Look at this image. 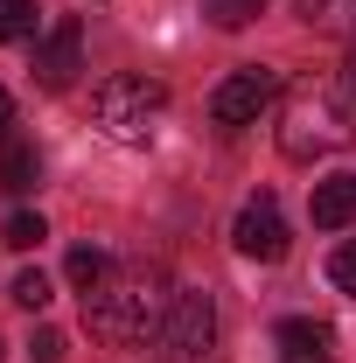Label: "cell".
Here are the masks:
<instances>
[{"label":"cell","instance_id":"1","mask_svg":"<svg viewBox=\"0 0 356 363\" xmlns=\"http://www.w3.org/2000/svg\"><path fill=\"white\" fill-rule=\"evenodd\" d=\"M175 308V286H168V272L147 266V259H112V272L98 279L84 294V328L98 342H119V350H133V342H154L161 335V321Z\"/></svg>","mask_w":356,"mask_h":363},{"label":"cell","instance_id":"2","mask_svg":"<svg viewBox=\"0 0 356 363\" xmlns=\"http://www.w3.org/2000/svg\"><path fill=\"white\" fill-rule=\"evenodd\" d=\"M350 140H356V84L343 70L308 77V84L287 91V105H279V154H287V161L343 154Z\"/></svg>","mask_w":356,"mask_h":363},{"label":"cell","instance_id":"3","mask_svg":"<svg viewBox=\"0 0 356 363\" xmlns=\"http://www.w3.org/2000/svg\"><path fill=\"white\" fill-rule=\"evenodd\" d=\"M161 112H168V91L154 84V77H105V84L91 91L98 133L119 140V147H147L154 126H161Z\"/></svg>","mask_w":356,"mask_h":363},{"label":"cell","instance_id":"4","mask_svg":"<svg viewBox=\"0 0 356 363\" xmlns=\"http://www.w3.org/2000/svg\"><path fill=\"white\" fill-rule=\"evenodd\" d=\"M154 342L168 350V363H203L210 342H217V301L203 286H175V308H168V321H161Z\"/></svg>","mask_w":356,"mask_h":363},{"label":"cell","instance_id":"5","mask_svg":"<svg viewBox=\"0 0 356 363\" xmlns=\"http://www.w3.org/2000/svg\"><path fill=\"white\" fill-rule=\"evenodd\" d=\"M272 98H279V70H266V63H238V70L210 91V119H217V126H252Z\"/></svg>","mask_w":356,"mask_h":363},{"label":"cell","instance_id":"6","mask_svg":"<svg viewBox=\"0 0 356 363\" xmlns=\"http://www.w3.org/2000/svg\"><path fill=\"white\" fill-rule=\"evenodd\" d=\"M77 70H84V21L77 14H56L43 49H35V77H43V91H63Z\"/></svg>","mask_w":356,"mask_h":363},{"label":"cell","instance_id":"7","mask_svg":"<svg viewBox=\"0 0 356 363\" xmlns=\"http://www.w3.org/2000/svg\"><path fill=\"white\" fill-rule=\"evenodd\" d=\"M230 245L245 252V259H287V217H279V203L272 196H252L245 210H238V224H230Z\"/></svg>","mask_w":356,"mask_h":363},{"label":"cell","instance_id":"8","mask_svg":"<svg viewBox=\"0 0 356 363\" xmlns=\"http://www.w3.org/2000/svg\"><path fill=\"white\" fill-rule=\"evenodd\" d=\"M308 217H314V230H350V224H356V175H328V182H314Z\"/></svg>","mask_w":356,"mask_h":363},{"label":"cell","instance_id":"9","mask_svg":"<svg viewBox=\"0 0 356 363\" xmlns=\"http://www.w3.org/2000/svg\"><path fill=\"white\" fill-rule=\"evenodd\" d=\"M272 342H279V363H328V328L321 321H308V315H287L279 328H272Z\"/></svg>","mask_w":356,"mask_h":363},{"label":"cell","instance_id":"10","mask_svg":"<svg viewBox=\"0 0 356 363\" xmlns=\"http://www.w3.org/2000/svg\"><path fill=\"white\" fill-rule=\"evenodd\" d=\"M294 14L314 35H350L356 43V0H294Z\"/></svg>","mask_w":356,"mask_h":363},{"label":"cell","instance_id":"11","mask_svg":"<svg viewBox=\"0 0 356 363\" xmlns=\"http://www.w3.org/2000/svg\"><path fill=\"white\" fill-rule=\"evenodd\" d=\"M43 182V154L28 147V140H7L0 147V189H14V196H28Z\"/></svg>","mask_w":356,"mask_h":363},{"label":"cell","instance_id":"12","mask_svg":"<svg viewBox=\"0 0 356 363\" xmlns=\"http://www.w3.org/2000/svg\"><path fill=\"white\" fill-rule=\"evenodd\" d=\"M63 272H70V286H77V294H91V286H98V279L112 272V259H105L98 245H77V252L63 259Z\"/></svg>","mask_w":356,"mask_h":363},{"label":"cell","instance_id":"13","mask_svg":"<svg viewBox=\"0 0 356 363\" xmlns=\"http://www.w3.org/2000/svg\"><path fill=\"white\" fill-rule=\"evenodd\" d=\"M43 238H49V224H43V217H28V210H14V217L0 224V245H7V252H35Z\"/></svg>","mask_w":356,"mask_h":363},{"label":"cell","instance_id":"14","mask_svg":"<svg viewBox=\"0 0 356 363\" xmlns=\"http://www.w3.org/2000/svg\"><path fill=\"white\" fill-rule=\"evenodd\" d=\"M35 35V0H0V43H28Z\"/></svg>","mask_w":356,"mask_h":363},{"label":"cell","instance_id":"15","mask_svg":"<svg viewBox=\"0 0 356 363\" xmlns=\"http://www.w3.org/2000/svg\"><path fill=\"white\" fill-rule=\"evenodd\" d=\"M259 7H266V0H203V14H210L217 28H245Z\"/></svg>","mask_w":356,"mask_h":363},{"label":"cell","instance_id":"16","mask_svg":"<svg viewBox=\"0 0 356 363\" xmlns=\"http://www.w3.org/2000/svg\"><path fill=\"white\" fill-rule=\"evenodd\" d=\"M14 301H21L28 315H43V308H49V279H43L35 266H28V272H14Z\"/></svg>","mask_w":356,"mask_h":363},{"label":"cell","instance_id":"17","mask_svg":"<svg viewBox=\"0 0 356 363\" xmlns=\"http://www.w3.org/2000/svg\"><path fill=\"white\" fill-rule=\"evenodd\" d=\"M328 279H335L343 294H356V238H343V245L328 252Z\"/></svg>","mask_w":356,"mask_h":363},{"label":"cell","instance_id":"18","mask_svg":"<svg viewBox=\"0 0 356 363\" xmlns=\"http://www.w3.org/2000/svg\"><path fill=\"white\" fill-rule=\"evenodd\" d=\"M28 357H35V363H56V357H63V335H56V328H35V342H28Z\"/></svg>","mask_w":356,"mask_h":363},{"label":"cell","instance_id":"19","mask_svg":"<svg viewBox=\"0 0 356 363\" xmlns=\"http://www.w3.org/2000/svg\"><path fill=\"white\" fill-rule=\"evenodd\" d=\"M7 126H14V98L0 91V147H7Z\"/></svg>","mask_w":356,"mask_h":363},{"label":"cell","instance_id":"20","mask_svg":"<svg viewBox=\"0 0 356 363\" xmlns=\"http://www.w3.org/2000/svg\"><path fill=\"white\" fill-rule=\"evenodd\" d=\"M343 77H350V84H356V49H350V63H343Z\"/></svg>","mask_w":356,"mask_h":363},{"label":"cell","instance_id":"21","mask_svg":"<svg viewBox=\"0 0 356 363\" xmlns=\"http://www.w3.org/2000/svg\"><path fill=\"white\" fill-rule=\"evenodd\" d=\"M0 357H7V342H0Z\"/></svg>","mask_w":356,"mask_h":363}]
</instances>
